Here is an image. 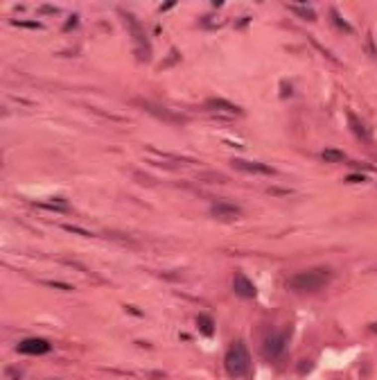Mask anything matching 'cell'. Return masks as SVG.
<instances>
[{
  "label": "cell",
  "mask_w": 377,
  "mask_h": 380,
  "mask_svg": "<svg viewBox=\"0 0 377 380\" xmlns=\"http://www.w3.org/2000/svg\"><path fill=\"white\" fill-rule=\"evenodd\" d=\"M332 281V269H325V267H312V269H303L298 274L287 281V290L296 292V294H314V292H321L328 283Z\"/></svg>",
  "instance_id": "1"
},
{
  "label": "cell",
  "mask_w": 377,
  "mask_h": 380,
  "mask_svg": "<svg viewBox=\"0 0 377 380\" xmlns=\"http://www.w3.org/2000/svg\"><path fill=\"white\" fill-rule=\"evenodd\" d=\"M224 369L230 378H244L251 371V353L244 342H233L224 356Z\"/></svg>",
  "instance_id": "2"
},
{
  "label": "cell",
  "mask_w": 377,
  "mask_h": 380,
  "mask_svg": "<svg viewBox=\"0 0 377 380\" xmlns=\"http://www.w3.org/2000/svg\"><path fill=\"white\" fill-rule=\"evenodd\" d=\"M120 16L124 18V25H127V30H129V34H131L133 43H136L138 57H140V59H147L149 52H152V48H149V39H147V32H145V27L138 23L136 16L127 14L124 9H120Z\"/></svg>",
  "instance_id": "3"
},
{
  "label": "cell",
  "mask_w": 377,
  "mask_h": 380,
  "mask_svg": "<svg viewBox=\"0 0 377 380\" xmlns=\"http://www.w3.org/2000/svg\"><path fill=\"white\" fill-rule=\"evenodd\" d=\"M289 344V331H267L262 340V353L269 360H283Z\"/></svg>",
  "instance_id": "4"
},
{
  "label": "cell",
  "mask_w": 377,
  "mask_h": 380,
  "mask_svg": "<svg viewBox=\"0 0 377 380\" xmlns=\"http://www.w3.org/2000/svg\"><path fill=\"white\" fill-rule=\"evenodd\" d=\"M16 351L23 353V356H45V353L52 351V344L48 340H43V337H25L23 342H18Z\"/></svg>",
  "instance_id": "5"
},
{
  "label": "cell",
  "mask_w": 377,
  "mask_h": 380,
  "mask_svg": "<svg viewBox=\"0 0 377 380\" xmlns=\"http://www.w3.org/2000/svg\"><path fill=\"white\" fill-rule=\"evenodd\" d=\"M210 215L215 220H224V222H235L242 217V208L235 206L233 202H215L210 206Z\"/></svg>",
  "instance_id": "6"
},
{
  "label": "cell",
  "mask_w": 377,
  "mask_h": 380,
  "mask_svg": "<svg viewBox=\"0 0 377 380\" xmlns=\"http://www.w3.org/2000/svg\"><path fill=\"white\" fill-rule=\"evenodd\" d=\"M145 156L152 158V161L156 163V165H161V168H179V165L188 163V158L174 156V154H165V152H161V149H147Z\"/></svg>",
  "instance_id": "7"
},
{
  "label": "cell",
  "mask_w": 377,
  "mask_h": 380,
  "mask_svg": "<svg viewBox=\"0 0 377 380\" xmlns=\"http://www.w3.org/2000/svg\"><path fill=\"white\" fill-rule=\"evenodd\" d=\"M348 127H350V131H353L362 143H373V133H371V129H368V125L364 123L355 111H348Z\"/></svg>",
  "instance_id": "8"
},
{
  "label": "cell",
  "mask_w": 377,
  "mask_h": 380,
  "mask_svg": "<svg viewBox=\"0 0 377 380\" xmlns=\"http://www.w3.org/2000/svg\"><path fill=\"white\" fill-rule=\"evenodd\" d=\"M233 290H235V294L242 296V299H255V294H258L253 281H251L246 274H242V271H237L235 276H233Z\"/></svg>",
  "instance_id": "9"
},
{
  "label": "cell",
  "mask_w": 377,
  "mask_h": 380,
  "mask_svg": "<svg viewBox=\"0 0 377 380\" xmlns=\"http://www.w3.org/2000/svg\"><path fill=\"white\" fill-rule=\"evenodd\" d=\"M233 168L242 170V172H253V174H276V168L267 165V163L258 161H244V158H233Z\"/></svg>",
  "instance_id": "10"
},
{
  "label": "cell",
  "mask_w": 377,
  "mask_h": 380,
  "mask_svg": "<svg viewBox=\"0 0 377 380\" xmlns=\"http://www.w3.org/2000/svg\"><path fill=\"white\" fill-rule=\"evenodd\" d=\"M206 109L208 111H217V114H226V116H240L242 114V109L237 107V104L228 102V100H224V98H210L206 102Z\"/></svg>",
  "instance_id": "11"
},
{
  "label": "cell",
  "mask_w": 377,
  "mask_h": 380,
  "mask_svg": "<svg viewBox=\"0 0 377 380\" xmlns=\"http://www.w3.org/2000/svg\"><path fill=\"white\" fill-rule=\"evenodd\" d=\"M138 104L147 109L152 116H158L161 120H167V123H186V118H183V116L172 114V111H167V109L158 107V104H154V102H142V100H138Z\"/></svg>",
  "instance_id": "12"
},
{
  "label": "cell",
  "mask_w": 377,
  "mask_h": 380,
  "mask_svg": "<svg viewBox=\"0 0 377 380\" xmlns=\"http://www.w3.org/2000/svg\"><path fill=\"white\" fill-rule=\"evenodd\" d=\"M196 326H199L201 335H206V337L215 335V321H212V317L206 315V312H201V315L196 317Z\"/></svg>",
  "instance_id": "13"
},
{
  "label": "cell",
  "mask_w": 377,
  "mask_h": 380,
  "mask_svg": "<svg viewBox=\"0 0 377 380\" xmlns=\"http://www.w3.org/2000/svg\"><path fill=\"white\" fill-rule=\"evenodd\" d=\"M323 161H328V163H341V161H346V154L341 152V149H334V147H330V149H323Z\"/></svg>",
  "instance_id": "14"
},
{
  "label": "cell",
  "mask_w": 377,
  "mask_h": 380,
  "mask_svg": "<svg viewBox=\"0 0 377 380\" xmlns=\"http://www.w3.org/2000/svg\"><path fill=\"white\" fill-rule=\"evenodd\" d=\"M330 18H332V23L337 25L339 30H343V32H353V25H350V23H346V20L341 18V14H339V11L334 9V7H332V9H330Z\"/></svg>",
  "instance_id": "15"
},
{
  "label": "cell",
  "mask_w": 377,
  "mask_h": 380,
  "mask_svg": "<svg viewBox=\"0 0 377 380\" xmlns=\"http://www.w3.org/2000/svg\"><path fill=\"white\" fill-rule=\"evenodd\" d=\"M289 9L305 20H316V11L314 9H307V7H300V5H289Z\"/></svg>",
  "instance_id": "16"
},
{
  "label": "cell",
  "mask_w": 377,
  "mask_h": 380,
  "mask_svg": "<svg viewBox=\"0 0 377 380\" xmlns=\"http://www.w3.org/2000/svg\"><path fill=\"white\" fill-rule=\"evenodd\" d=\"M64 229H66V231H70V233H77V236H84V238H93V233H91V231H86V229L70 227V224H64Z\"/></svg>",
  "instance_id": "17"
},
{
  "label": "cell",
  "mask_w": 377,
  "mask_h": 380,
  "mask_svg": "<svg viewBox=\"0 0 377 380\" xmlns=\"http://www.w3.org/2000/svg\"><path fill=\"white\" fill-rule=\"evenodd\" d=\"M364 181H366L364 174H348L346 177V183H364Z\"/></svg>",
  "instance_id": "18"
},
{
  "label": "cell",
  "mask_w": 377,
  "mask_h": 380,
  "mask_svg": "<svg viewBox=\"0 0 377 380\" xmlns=\"http://www.w3.org/2000/svg\"><path fill=\"white\" fill-rule=\"evenodd\" d=\"M366 48H368V52H371L373 57H377V39H375V36H371V39H368Z\"/></svg>",
  "instance_id": "19"
},
{
  "label": "cell",
  "mask_w": 377,
  "mask_h": 380,
  "mask_svg": "<svg viewBox=\"0 0 377 380\" xmlns=\"http://www.w3.org/2000/svg\"><path fill=\"white\" fill-rule=\"evenodd\" d=\"M48 285H50V287H59V290H73V285H68V283H57V281H50Z\"/></svg>",
  "instance_id": "20"
},
{
  "label": "cell",
  "mask_w": 377,
  "mask_h": 380,
  "mask_svg": "<svg viewBox=\"0 0 377 380\" xmlns=\"http://www.w3.org/2000/svg\"><path fill=\"white\" fill-rule=\"evenodd\" d=\"M14 25H25V27H41L39 23H23V20H11Z\"/></svg>",
  "instance_id": "21"
},
{
  "label": "cell",
  "mask_w": 377,
  "mask_h": 380,
  "mask_svg": "<svg viewBox=\"0 0 377 380\" xmlns=\"http://www.w3.org/2000/svg\"><path fill=\"white\" fill-rule=\"evenodd\" d=\"M77 16H70V20H68V23H66V30H70V27H75V25H77Z\"/></svg>",
  "instance_id": "22"
},
{
  "label": "cell",
  "mask_w": 377,
  "mask_h": 380,
  "mask_svg": "<svg viewBox=\"0 0 377 380\" xmlns=\"http://www.w3.org/2000/svg\"><path fill=\"white\" fill-rule=\"evenodd\" d=\"M300 365H303V367H300V374H307V369H309V367H312V362H300Z\"/></svg>",
  "instance_id": "23"
},
{
  "label": "cell",
  "mask_w": 377,
  "mask_h": 380,
  "mask_svg": "<svg viewBox=\"0 0 377 380\" xmlns=\"http://www.w3.org/2000/svg\"><path fill=\"white\" fill-rule=\"evenodd\" d=\"M368 331H371V333H377V324H371V326H368Z\"/></svg>",
  "instance_id": "24"
}]
</instances>
